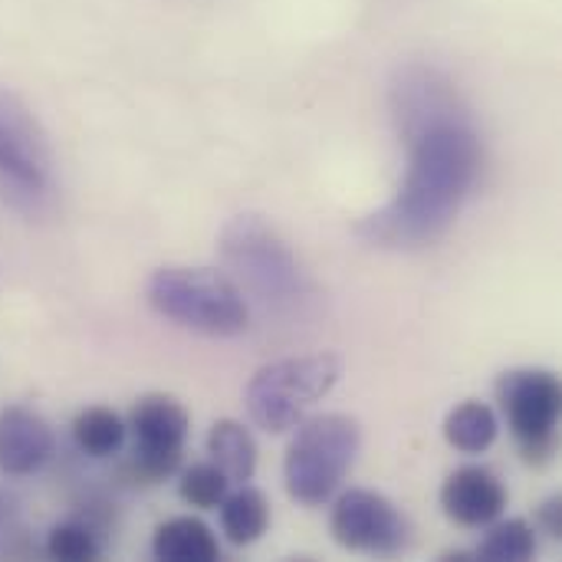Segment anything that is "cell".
Wrapping results in <instances>:
<instances>
[{
    "label": "cell",
    "mask_w": 562,
    "mask_h": 562,
    "mask_svg": "<svg viewBox=\"0 0 562 562\" xmlns=\"http://www.w3.org/2000/svg\"><path fill=\"white\" fill-rule=\"evenodd\" d=\"M392 115L408 148V171L398 194L359 224V237L408 250L454 224L481 178L484 145L461 92L435 66L412 63L395 72Z\"/></svg>",
    "instance_id": "1"
},
{
    "label": "cell",
    "mask_w": 562,
    "mask_h": 562,
    "mask_svg": "<svg viewBox=\"0 0 562 562\" xmlns=\"http://www.w3.org/2000/svg\"><path fill=\"white\" fill-rule=\"evenodd\" d=\"M46 553L49 560L63 562H92L99 560V540L86 524H56L46 537Z\"/></svg>",
    "instance_id": "19"
},
{
    "label": "cell",
    "mask_w": 562,
    "mask_h": 562,
    "mask_svg": "<svg viewBox=\"0 0 562 562\" xmlns=\"http://www.w3.org/2000/svg\"><path fill=\"white\" fill-rule=\"evenodd\" d=\"M125 438H128V428H125L122 415H115L112 408L95 405V408H86L72 418V441L89 458L119 454Z\"/></svg>",
    "instance_id": "16"
},
{
    "label": "cell",
    "mask_w": 562,
    "mask_h": 562,
    "mask_svg": "<svg viewBox=\"0 0 562 562\" xmlns=\"http://www.w3.org/2000/svg\"><path fill=\"white\" fill-rule=\"evenodd\" d=\"M0 181L20 194H46L53 184V151L30 109L0 92Z\"/></svg>",
    "instance_id": "9"
},
{
    "label": "cell",
    "mask_w": 562,
    "mask_h": 562,
    "mask_svg": "<svg viewBox=\"0 0 562 562\" xmlns=\"http://www.w3.org/2000/svg\"><path fill=\"white\" fill-rule=\"evenodd\" d=\"M507 507V487L487 468H458L441 487V510L448 520L468 530L491 527Z\"/></svg>",
    "instance_id": "10"
},
{
    "label": "cell",
    "mask_w": 562,
    "mask_h": 562,
    "mask_svg": "<svg viewBox=\"0 0 562 562\" xmlns=\"http://www.w3.org/2000/svg\"><path fill=\"white\" fill-rule=\"evenodd\" d=\"M151 553H155V560L165 562H214L221 560V543L204 520L175 517L155 530Z\"/></svg>",
    "instance_id": "12"
},
{
    "label": "cell",
    "mask_w": 562,
    "mask_h": 562,
    "mask_svg": "<svg viewBox=\"0 0 562 562\" xmlns=\"http://www.w3.org/2000/svg\"><path fill=\"white\" fill-rule=\"evenodd\" d=\"M362 448L359 422L349 415H313L296 425L286 448L283 481L296 504L323 507L336 497Z\"/></svg>",
    "instance_id": "4"
},
{
    "label": "cell",
    "mask_w": 562,
    "mask_h": 562,
    "mask_svg": "<svg viewBox=\"0 0 562 562\" xmlns=\"http://www.w3.org/2000/svg\"><path fill=\"white\" fill-rule=\"evenodd\" d=\"M342 375V359L333 352L277 359L254 372L247 385V412L257 428L283 435L296 428L316 402H323Z\"/></svg>",
    "instance_id": "5"
},
{
    "label": "cell",
    "mask_w": 562,
    "mask_h": 562,
    "mask_svg": "<svg viewBox=\"0 0 562 562\" xmlns=\"http://www.w3.org/2000/svg\"><path fill=\"white\" fill-rule=\"evenodd\" d=\"M267 527H270V504L257 487L240 484V491L221 501V530L234 547L257 543L267 533Z\"/></svg>",
    "instance_id": "14"
},
{
    "label": "cell",
    "mask_w": 562,
    "mask_h": 562,
    "mask_svg": "<svg viewBox=\"0 0 562 562\" xmlns=\"http://www.w3.org/2000/svg\"><path fill=\"white\" fill-rule=\"evenodd\" d=\"M501 435V422L491 405L464 402L445 418V441L461 454H484Z\"/></svg>",
    "instance_id": "15"
},
{
    "label": "cell",
    "mask_w": 562,
    "mask_h": 562,
    "mask_svg": "<svg viewBox=\"0 0 562 562\" xmlns=\"http://www.w3.org/2000/svg\"><path fill=\"white\" fill-rule=\"evenodd\" d=\"M540 524L547 527L550 537H562V497H550L543 507H540Z\"/></svg>",
    "instance_id": "20"
},
{
    "label": "cell",
    "mask_w": 562,
    "mask_h": 562,
    "mask_svg": "<svg viewBox=\"0 0 562 562\" xmlns=\"http://www.w3.org/2000/svg\"><path fill=\"white\" fill-rule=\"evenodd\" d=\"M207 454L224 471V477L231 484H247L257 471V441H254L250 428H244L234 418L214 422V428L207 435Z\"/></svg>",
    "instance_id": "13"
},
{
    "label": "cell",
    "mask_w": 562,
    "mask_h": 562,
    "mask_svg": "<svg viewBox=\"0 0 562 562\" xmlns=\"http://www.w3.org/2000/svg\"><path fill=\"white\" fill-rule=\"evenodd\" d=\"M537 553V533L527 520H504L491 527L484 543L474 550L477 560L487 562H524Z\"/></svg>",
    "instance_id": "17"
},
{
    "label": "cell",
    "mask_w": 562,
    "mask_h": 562,
    "mask_svg": "<svg viewBox=\"0 0 562 562\" xmlns=\"http://www.w3.org/2000/svg\"><path fill=\"white\" fill-rule=\"evenodd\" d=\"M221 263L234 286L267 310H293L306 300L310 280L290 244L260 214H237L221 231Z\"/></svg>",
    "instance_id": "2"
},
{
    "label": "cell",
    "mask_w": 562,
    "mask_h": 562,
    "mask_svg": "<svg viewBox=\"0 0 562 562\" xmlns=\"http://www.w3.org/2000/svg\"><path fill=\"white\" fill-rule=\"evenodd\" d=\"M497 402L527 461H543L557 445L560 379L550 369H510L497 379Z\"/></svg>",
    "instance_id": "6"
},
{
    "label": "cell",
    "mask_w": 562,
    "mask_h": 562,
    "mask_svg": "<svg viewBox=\"0 0 562 562\" xmlns=\"http://www.w3.org/2000/svg\"><path fill=\"white\" fill-rule=\"evenodd\" d=\"M227 487H231V481L224 477V471H221L214 461H207V464H191V468L181 474V481H178L181 501L191 504V507H198V510H217L221 501L227 497Z\"/></svg>",
    "instance_id": "18"
},
{
    "label": "cell",
    "mask_w": 562,
    "mask_h": 562,
    "mask_svg": "<svg viewBox=\"0 0 562 562\" xmlns=\"http://www.w3.org/2000/svg\"><path fill=\"white\" fill-rule=\"evenodd\" d=\"M148 303L181 329L234 339L250 326V306L227 273L207 267H161L148 280Z\"/></svg>",
    "instance_id": "3"
},
{
    "label": "cell",
    "mask_w": 562,
    "mask_h": 562,
    "mask_svg": "<svg viewBox=\"0 0 562 562\" xmlns=\"http://www.w3.org/2000/svg\"><path fill=\"white\" fill-rule=\"evenodd\" d=\"M56 451V438L49 422L23 405H10L0 412V474L30 477L46 468Z\"/></svg>",
    "instance_id": "11"
},
{
    "label": "cell",
    "mask_w": 562,
    "mask_h": 562,
    "mask_svg": "<svg viewBox=\"0 0 562 562\" xmlns=\"http://www.w3.org/2000/svg\"><path fill=\"white\" fill-rule=\"evenodd\" d=\"M329 530L333 540L352 553L385 557V553H398L408 543V520L402 517V510L389 497L362 487H352L336 497L329 514Z\"/></svg>",
    "instance_id": "8"
},
{
    "label": "cell",
    "mask_w": 562,
    "mask_h": 562,
    "mask_svg": "<svg viewBox=\"0 0 562 562\" xmlns=\"http://www.w3.org/2000/svg\"><path fill=\"white\" fill-rule=\"evenodd\" d=\"M188 412L171 395H145L135 402L125 428L132 435V471L145 484H158L181 464L188 441Z\"/></svg>",
    "instance_id": "7"
}]
</instances>
